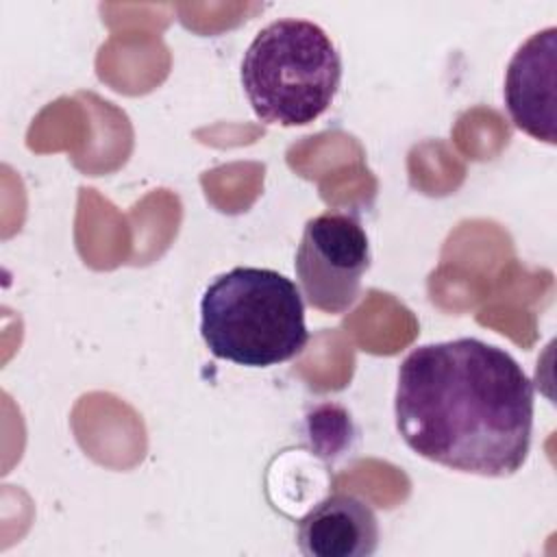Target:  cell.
<instances>
[{
    "label": "cell",
    "mask_w": 557,
    "mask_h": 557,
    "mask_svg": "<svg viewBox=\"0 0 557 557\" xmlns=\"http://www.w3.org/2000/svg\"><path fill=\"white\" fill-rule=\"evenodd\" d=\"M394 416L420 457L468 474L509 476L529 457L533 383L507 350L476 337L424 344L398 368Z\"/></svg>",
    "instance_id": "obj_1"
},
{
    "label": "cell",
    "mask_w": 557,
    "mask_h": 557,
    "mask_svg": "<svg viewBox=\"0 0 557 557\" xmlns=\"http://www.w3.org/2000/svg\"><path fill=\"white\" fill-rule=\"evenodd\" d=\"M200 335L218 359L248 368L283 363L309 339L300 289L276 270L233 268L202 294Z\"/></svg>",
    "instance_id": "obj_2"
},
{
    "label": "cell",
    "mask_w": 557,
    "mask_h": 557,
    "mask_svg": "<svg viewBox=\"0 0 557 557\" xmlns=\"http://www.w3.org/2000/svg\"><path fill=\"white\" fill-rule=\"evenodd\" d=\"M342 59L324 28L309 20L270 22L250 41L242 61V87L259 120L302 126L333 102Z\"/></svg>",
    "instance_id": "obj_3"
},
{
    "label": "cell",
    "mask_w": 557,
    "mask_h": 557,
    "mask_svg": "<svg viewBox=\"0 0 557 557\" xmlns=\"http://www.w3.org/2000/svg\"><path fill=\"white\" fill-rule=\"evenodd\" d=\"M294 268L311 307L324 313L348 311L370 268V244L361 222L344 211L311 218L305 224Z\"/></svg>",
    "instance_id": "obj_4"
},
{
    "label": "cell",
    "mask_w": 557,
    "mask_h": 557,
    "mask_svg": "<svg viewBox=\"0 0 557 557\" xmlns=\"http://www.w3.org/2000/svg\"><path fill=\"white\" fill-rule=\"evenodd\" d=\"M555 63L557 28L531 35L511 57L505 76V104L527 135L555 144Z\"/></svg>",
    "instance_id": "obj_5"
},
{
    "label": "cell",
    "mask_w": 557,
    "mask_h": 557,
    "mask_svg": "<svg viewBox=\"0 0 557 557\" xmlns=\"http://www.w3.org/2000/svg\"><path fill=\"white\" fill-rule=\"evenodd\" d=\"M305 557H368L379 546V522L368 503L352 494H331L296 529Z\"/></svg>",
    "instance_id": "obj_6"
}]
</instances>
